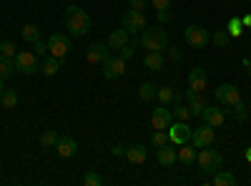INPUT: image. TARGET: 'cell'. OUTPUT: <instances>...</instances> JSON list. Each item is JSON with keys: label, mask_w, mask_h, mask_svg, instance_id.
Segmentation results:
<instances>
[{"label": "cell", "mask_w": 251, "mask_h": 186, "mask_svg": "<svg viewBox=\"0 0 251 186\" xmlns=\"http://www.w3.org/2000/svg\"><path fill=\"white\" fill-rule=\"evenodd\" d=\"M66 30L73 35V38H83L91 33V18L88 13L78 8V5H68L66 8Z\"/></svg>", "instance_id": "6da1fadb"}, {"label": "cell", "mask_w": 251, "mask_h": 186, "mask_svg": "<svg viewBox=\"0 0 251 186\" xmlns=\"http://www.w3.org/2000/svg\"><path fill=\"white\" fill-rule=\"evenodd\" d=\"M141 43L149 51L163 53L166 48H169V33H166V28H146L141 33Z\"/></svg>", "instance_id": "7a4b0ae2"}, {"label": "cell", "mask_w": 251, "mask_h": 186, "mask_svg": "<svg viewBox=\"0 0 251 186\" xmlns=\"http://www.w3.org/2000/svg\"><path fill=\"white\" fill-rule=\"evenodd\" d=\"M196 161H199V166H201V171H206V174H216L219 169H221V163H224V156L219 154V151H214V149H201L199 154H196Z\"/></svg>", "instance_id": "3957f363"}, {"label": "cell", "mask_w": 251, "mask_h": 186, "mask_svg": "<svg viewBox=\"0 0 251 186\" xmlns=\"http://www.w3.org/2000/svg\"><path fill=\"white\" fill-rule=\"evenodd\" d=\"M121 26L128 30V33H143L146 28H149V23H146V15H143V10H126L123 15H121Z\"/></svg>", "instance_id": "277c9868"}, {"label": "cell", "mask_w": 251, "mask_h": 186, "mask_svg": "<svg viewBox=\"0 0 251 186\" xmlns=\"http://www.w3.org/2000/svg\"><path fill=\"white\" fill-rule=\"evenodd\" d=\"M13 60H15V71L25 73V76H33L35 71H40V66H38V55H35L33 51H18Z\"/></svg>", "instance_id": "5b68a950"}, {"label": "cell", "mask_w": 251, "mask_h": 186, "mask_svg": "<svg viewBox=\"0 0 251 186\" xmlns=\"http://www.w3.org/2000/svg\"><path fill=\"white\" fill-rule=\"evenodd\" d=\"M208 40H211V33L201 26H188L186 28V43L191 48H206Z\"/></svg>", "instance_id": "8992f818"}, {"label": "cell", "mask_w": 251, "mask_h": 186, "mask_svg": "<svg viewBox=\"0 0 251 186\" xmlns=\"http://www.w3.org/2000/svg\"><path fill=\"white\" fill-rule=\"evenodd\" d=\"M108 58H111L108 43H91V46L86 48V60H88L91 66H103Z\"/></svg>", "instance_id": "52a82bcc"}, {"label": "cell", "mask_w": 251, "mask_h": 186, "mask_svg": "<svg viewBox=\"0 0 251 186\" xmlns=\"http://www.w3.org/2000/svg\"><path fill=\"white\" fill-rule=\"evenodd\" d=\"M48 53L63 60V58L71 53V40L63 35V33H53V35L48 38Z\"/></svg>", "instance_id": "ba28073f"}, {"label": "cell", "mask_w": 251, "mask_h": 186, "mask_svg": "<svg viewBox=\"0 0 251 186\" xmlns=\"http://www.w3.org/2000/svg\"><path fill=\"white\" fill-rule=\"evenodd\" d=\"M191 129H188V123L186 121H176V123H171L169 126V141L171 143H176V146H181V143H188L191 141Z\"/></svg>", "instance_id": "9c48e42d"}, {"label": "cell", "mask_w": 251, "mask_h": 186, "mask_svg": "<svg viewBox=\"0 0 251 186\" xmlns=\"http://www.w3.org/2000/svg\"><path fill=\"white\" fill-rule=\"evenodd\" d=\"M171 123H174V113H171V108H166V103H163V106H158V108H153V113H151V126H153L156 131H169Z\"/></svg>", "instance_id": "30bf717a"}, {"label": "cell", "mask_w": 251, "mask_h": 186, "mask_svg": "<svg viewBox=\"0 0 251 186\" xmlns=\"http://www.w3.org/2000/svg\"><path fill=\"white\" fill-rule=\"evenodd\" d=\"M214 93H216V101L224 103V106H234L236 101H241V91L234 83H221Z\"/></svg>", "instance_id": "8fae6325"}, {"label": "cell", "mask_w": 251, "mask_h": 186, "mask_svg": "<svg viewBox=\"0 0 251 186\" xmlns=\"http://www.w3.org/2000/svg\"><path fill=\"white\" fill-rule=\"evenodd\" d=\"M214 138H216L214 126H208V123H203L201 129H194V133H191V143H194L196 149H206V146H211Z\"/></svg>", "instance_id": "7c38bea8"}, {"label": "cell", "mask_w": 251, "mask_h": 186, "mask_svg": "<svg viewBox=\"0 0 251 186\" xmlns=\"http://www.w3.org/2000/svg\"><path fill=\"white\" fill-rule=\"evenodd\" d=\"M126 73V60L118 55V58H108L106 63H103V76H106L108 80H116Z\"/></svg>", "instance_id": "4fadbf2b"}, {"label": "cell", "mask_w": 251, "mask_h": 186, "mask_svg": "<svg viewBox=\"0 0 251 186\" xmlns=\"http://www.w3.org/2000/svg\"><path fill=\"white\" fill-rule=\"evenodd\" d=\"M186 106H188V111H191V116H201L208 103H206V98H203L201 93H196V91L188 88V91H186Z\"/></svg>", "instance_id": "5bb4252c"}, {"label": "cell", "mask_w": 251, "mask_h": 186, "mask_svg": "<svg viewBox=\"0 0 251 186\" xmlns=\"http://www.w3.org/2000/svg\"><path fill=\"white\" fill-rule=\"evenodd\" d=\"M206 83H208V76L203 68H191V73H188V88L196 91V93H203L206 91Z\"/></svg>", "instance_id": "9a60e30c"}, {"label": "cell", "mask_w": 251, "mask_h": 186, "mask_svg": "<svg viewBox=\"0 0 251 186\" xmlns=\"http://www.w3.org/2000/svg\"><path fill=\"white\" fill-rule=\"evenodd\" d=\"M55 151H58V156H63V159H71V156L78 154V143H75V138H71V136H60L58 143H55Z\"/></svg>", "instance_id": "2e32d148"}, {"label": "cell", "mask_w": 251, "mask_h": 186, "mask_svg": "<svg viewBox=\"0 0 251 186\" xmlns=\"http://www.w3.org/2000/svg\"><path fill=\"white\" fill-rule=\"evenodd\" d=\"M201 118H203V123H208V126H214V129H219L221 123L226 121L224 108H216V106H206L203 113H201Z\"/></svg>", "instance_id": "e0dca14e"}, {"label": "cell", "mask_w": 251, "mask_h": 186, "mask_svg": "<svg viewBox=\"0 0 251 186\" xmlns=\"http://www.w3.org/2000/svg\"><path fill=\"white\" fill-rule=\"evenodd\" d=\"M126 159L131 163H146L149 161V149H146L143 143H133V146L126 149Z\"/></svg>", "instance_id": "ac0fdd59"}, {"label": "cell", "mask_w": 251, "mask_h": 186, "mask_svg": "<svg viewBox=\"0 0 251 186\" xmlns=\"http://www.w3.org/2000/svg\"><path fill=\"white\" fill-rule=\"evenodd\" d=\"M156 159H158V163H161V166H171L174 161H178V159H176V149L171 146V143H163V146H158V154H156Z\"/></svg>", "instance_id": "d6986e66"}, {"label": "cell", "mask_w": 251, "mask_h": 186, "mask_svg": "<svg viewBox=\"0 0 251 186\" xmlns=\"http://www.w3.org/2000/svg\"><path fill=\"white\" fill-rule=\"evenodd\" d=\"M128 30H126V28H116L111 35H108V48H116V51H121L126 43H128Z\"/></svg>", "instance_id": "ffe728a7"}, {"label": "cell", "mask_w": 251, "mask_h": 186, "mask_svg": "<svg viewBox=\"0 0 251 186\" xmlns=\"http://www.w3.org/2000/svg\"><path fill=\"white\" fill-rule=\"evenodd\" d=\"M176 159L181 161V163H194L196 161V146L191 143V146H188V143H181V149H176Z\"/></svg>", "instance_id": "44dd1931"}, {"label": "cell", "mask_w": 251, "mask_h": 186, "mask_svg": "<svg viewBox=\"0 0 251 186\" xmlns=\"http://www.w3.org/2000/svg\"><path fill=\"white\" fill-rule=\"evenodd\" d=\"M143 66L149 68V71H161L163 68V55L158 51H149V53H146V58H143Z\"/></svg>", "instance_id": "7402d4cb"}, {"label": "cell", "mask_w": 251, "mask_h": 186, "mask_svg": "<svg viewBox=\"0 0 251 186\" xmlns=\"http://www.w3.org/2000/svg\"><path fill=\"white\" fill-rule=\"evenodd\" d=\"M58 71H60V58H55V55H48L40 63V73H46V76H55Z\"/></svg>", "instance_id": "603a6c76"}, {"label": "cell", "mask_w": 251, "mask_h": 186, "mask_svg": "<svg viewBox=\"0 0 251 186\" xmlns=\"http://www.w3.org/2000/svg\"><path fill=\"white\" fill-rule=\"evenodd\" d=\"M211 184H214V186H234V184H236V176H234L231 171H221V169H219V171L214 174Z\"/></svg>", "instance_id": "cb8c5ba5"}, {"label": "cell", "mask_w": 251, "mask_h": 186, "mask_svg": "<svg viewBox=\"0 0 251 186\" xmlns=\"http://www.w3.org/2000/svg\"><path fill=\"white\" fill-rule=\"evenodd\" d=\"M20 35H23L25 43H35V40H40V28H38V26H33V23H28V26H23Z\"/></svg>", "instance_id": "d4e9b609"}, {"label": "cell", "mask_w": 251, "mask_h": 186, "mask_svg": "<svg viewBox=\"0 0 251 186\" xmlns=\"http://www.w3.org/2000/svg\"><path fill=\"white\" fill-rule=\"evenodd\" d=\"M15 73V60L8 55H0V78H10Z\"/></svg>", "instance_id": "484cf974"}, {"label": "cell", "mask_w": 251, "mask_h": 186, "mask_svg": "<svg viewBox=\"0 0 251 186\" xmlns=\"http://www.w3.org/2000/svg\"><path fill=\"white\" fill-rule=\"evenodd\" d=\"M156 93H158V88H156V83H151V80H146V83L138 88L141 101H151V98H156Z\"/></svg>", "instance_id": "4316f807"}, {"label": "cell", "mask_w": 251, "mask_h": 186, "mask_svg": "<svg viewBox=\"0 0 251 186\" xmlns=\"http://www.w3.org/2000/svg\"><path fill=\"white\" fill-rule=\"evenodd\" d=\"M0 106L3 108H15L18 106V93L15 91H3L0 93Z\"/></svg>", "instance_id": "83f0119b"}, {"label": "cell", "mask_w": 251, "mask_h": 186, "mask_svg": "<svg viewBox=\"0 0 251 186\" xmlns=\"http://www.w3.org/2000/svg\"><path fill=\"white\" fill-rule=\"evenodd\" d=\"M156 98H158L161 103H166V106H169L171 101H176V93H174V88H169V86H163V88H158Z\"/></svg>", "instance_id": "f1b7e54d"}, {"label": "cell", "mask_w": 251, "mask_h": 186, "mask_svg": "<svg viewBox=\"0 0 251 186\" xmlns=\"http://www.w3.org/2000/svg\"><path fill=\"white\" fill-rule=\"evenodd\" d=\"M228 38H231V35H228V30H216V33L211 35V40L216 43V48H226V46H228Z\"/></svg>", "instance_id": "f546056e"}, {"label": "cell", "mask_w": 251, "mask_h": 186, "mask_svg": "<svg viewBox=\"0 0 251 186\" xmlns=\"http://www.w3.org/2000/svg\"><path fill=\"white\" fill-rule=\"evenodd\" d=\"M58 133L55 131H46L43 136H40V146H46V149H50V146H55V143H58Z\"/></svg>", "instance_id": "4dcf8cb0"}, {"label": "cell", "mask_w": 251, "mask_h": 186, "mask_svg": "<svg viewBox=\"0 0 251 186\" xmlns=\"http://www.w3.org/2000/svg\"><path fill=\"white\" fill-rule=\"evenodd\" d=\"M163 143H169V131H153L151 136V146H163Z\"/></svg>", "instance_id": "1f68e13d"}, {"label": "cell", "mask_w": 251, "mask_h": 186, "mask_svg": "<svg viewBox=\"0 0 251 186\" xmlns=\"http://www.w3.org/2000/svg\"><path fill=\"white\" fill-rule=\"evenodd\" d=\"M83 184L86 186H103V176L96 174V171H88L86 176H83Z\"/></svg>", "instance_id": "d6a6232c"}, {"label": "cell", "mask_w": 251, "mask_h": 186, "mask_svg": "<svg viewBox=\"0 0 251 186\" xmlns=\"http://www.w3.org/2000/svg\"><path fill=\"white\" fill-rule=\"evenodd\" d=\"M15 46L10 43V40H3V43H0V55H8V58H15Z\"/></svg>", "instance_id": "836d02e7"}, {"label": "cell", "mask_w": 251, "mask_h": 186, "mask_svg": "<svg viewBox=\"0 0 251 186\" xmlns=\"http://www.w3.org/2000/svg\"><path fill=\"white\" fill-rule=\"evenodd\" d=\"M171 113H174L178 121H188V118H191V111H188V106H176Z\"/></svg>", "instance_id": "e575fe53"}, {"label": "cell", "mask_w": 251, "mask_h": 186, "mask_svg": "<svg viewBox=\"0 0 251 186\" xmlns=\"http://www.w3.org/2000/svg\"><path fill=\"white\" fill-rule=\"evenodd\" d=\"M228 35H241V18H231V23H228Z\"/></svg>", "instance_id": "d590c367"}, {"label": "cell", "mask_w": 251, "mask_h": 186, "mask_svg": "<svg viewBox=\"0 0 251 186\" xmlns=\"http://www.w3.org/2000/svg\"><path fill=\"white\" fill-rule=\"evenodd\" d=\"M234 113H236V118H246V113H249V106L244 101H236L234 103Z\"/></svg>", "instance_id": "8d00e7d4"}, {"label": "cell", "mask_w": 251, "mask_h": 186, "mask_svg": "<svg viewBox=\"0 0 251 186\" xmlns=\"http://www.w3.org/2000/svg\"><path fill=\"white\" fill-rule=\"evenodd\" d=\"M156 18H158V23H169V20L174 18V13L169 8H161V10H156Z\"/></svg>", "instance_id": "74e56055"}, {"label": "cell", "mask_w": 251, "mask_h": 186, "mask_svg": "<svg viewBox=\"0 0 251 186\" xmlns=\"http://www.w3.org/2000/svg\"><path fill=\"white\" fill-rule=\"evenodd\" d=\"M33 53L40 58V55H46L48 53V43H43V40H35V43H33Z\"/></svg>", "instance_id": "f35d334b"}, {"label": "cell", "mask_w": 251, "mask_h": 186, "mask_svg": "<svg viewBox=\"0 0 251 186\" xmlns=\"http://www.w3.org/2000/svg\"><path fill=\"white\" fill-rule=\"evenodd\" d=\"M121 58H123V60H128V58H133V46H131V43H126V46L121 48Z\"/></svg>", "instance_id": "ab89813d"}, {"label": "cell", "mask_w": 251, "mask_h": 186, "mask_svg": "<svg viewBox=\"0 0 251 186\" xmlns=\"http://www.w3.org/2000/svg\"><path fill=\"white\" fill-rule=\"evenodd\" d=\"M151 5H153L156 10H161V8H171V0H151Z\"/></svg>", "instance_id": "60d3db41"}, {"label": "cell", "mask_w": 251, "mask_h": 186, "mask_svg": "<svg viewBox=\"0 0 251 186\" xmlns=\"http://www.w3.org/2000/svg\"><path fill=\"white\" fill-rule=\"evenodd\" d=\"M128 8H133V10H143V8H146V0H128Z\"/></svg>", "instance_id": "b9f144b4"}, {"label": "cell", "mask_w": 251, "mask_h": 186, "mask_svg": "<svg viewBox=\"0 0 251 186\" xmlns=\"http://www.w3.org/2000/svg\"><path fill=\"white\" fill-rule=\"evenodd\" d=\"M171 58H174V60H181V51H178V48H171Z\"/></svg>", "instance_id": "7bdbcfd3"}, {"label": "cell", "mask_w": 251, "mask_h": 186, "mask_svg": "<svg viewBox=\"0 0 251 186\" xmlns=\"http://www.w3.org/2000/svg\"><path fill=\"white\" fill-rule=\"evenodd\" d=\"M111 151H113V156H123V154H126V151H123V146H113Z\"/></svg>", "instance_id": "ee69618b"}, {"label": "cell", "mask_w": 251, "mask_h": 186, "mask_svg": "<svg viewBox=\"0 0 251 186\" xmlns=\"http://www.w3.org/2000/svg\"><path fill=\"white\" fill-rule=\"evenodd\" d=\"M241 26H251V15H244L241 18Z\"/></svg>", "instance_id": "f6af8a7d"}, {"label": "cell", "mask_w": 251, "mask_h": 186, "mask_svg": "<svg viewBox=\"0 0 251 186\" xmlns=\"http://www.w3.org/2000/svg\"><path fill=\"white\" fill-rule=\"evenodd\" d=\"M5 91V78H0V93Z\"/></svg>", "instance_id": "bcb514c9"}, {"label": "cell", "mask_w": 251, "mask_h": 186, "mask_svg": "<svg viewBox=\"0 0 251 186\" xmlns=\"http://www.w3.org/2000/svg\"><path fill=\"white\" fill-rule=\"evenodd\" d=\"M246 161H249V163H251V146H249V149H246Z\"/></svg>", "instance_id": "7dc6e473"}]
</instances>
